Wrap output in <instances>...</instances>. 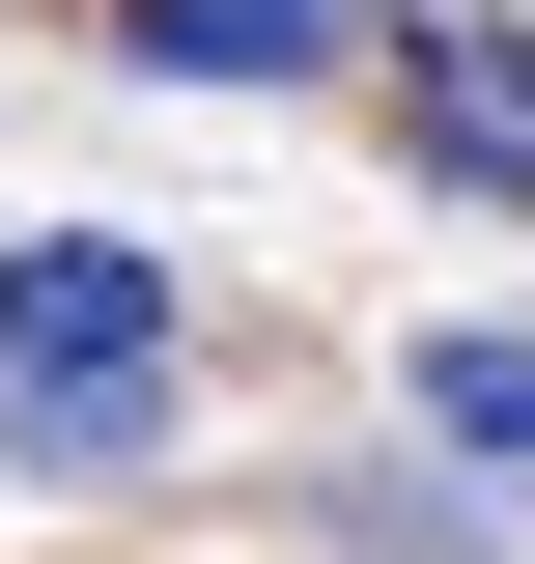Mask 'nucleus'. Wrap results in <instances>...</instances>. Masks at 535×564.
<instances>
[{"instance_id":"obj_1","label":"nucleus","mask_w":535,"mask_h":564,"mask_svg":"<svg viewBox=\"0 0 535 564\" xmlns=\"http://www.w3.org/2000/svg\"><path fill=\"white\" fill-rule=\"evenodd\" d=\"M170 367H198V282L170 254H113V226H29L0 254V452L113 480V452H170Z\"/></svg>"},{"instance_id":"obj_4","label":"nucleus","mask_w":535,"mask_h":564,"mask_svg":"<svg viewBox=\"0 0 535 564\" xmlns=\"http://www.w3.org/2000/svg\"><path fill=\"white\" fill-rule=\"evenodd\" d=\"M423 423H451V480H535V339H507V311L423 339Z\"/></svg>"},{"instance_id":"obj_3","label":"nucleus","mask_w":535,"mask_h":564,"mask_svg":"<svg viewBox=\"0 0 535 564\" xmlns=\"http://www.w3.org/2000/svg\"><path fill=\"white\" fill-rule=\"evenodd\" d=\"M113 57H141V85H338L367 0H113Z\"/></svg>"},{"instance_id":"obj_2","label":"nucleus","mask_w":535,"mask_h":564,"mask_svg":"<svg viewBox=\"0 0 535 564\" xmlns=\"http://www.w3.org/2000/svg\"><path fill=\"white\" fill-rule=\"evenodd\" d=\"M395 141L479 170V198H535V29H507V0H423V29H395Z\"/></svg>"}]
</instances>
